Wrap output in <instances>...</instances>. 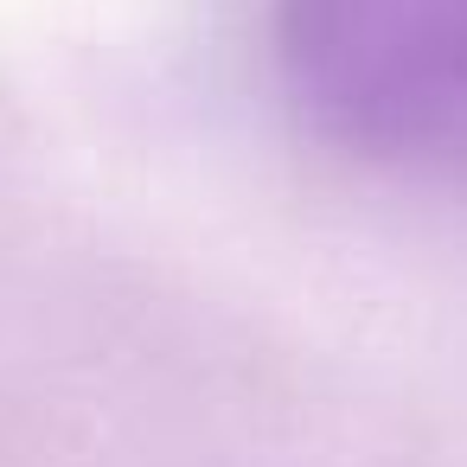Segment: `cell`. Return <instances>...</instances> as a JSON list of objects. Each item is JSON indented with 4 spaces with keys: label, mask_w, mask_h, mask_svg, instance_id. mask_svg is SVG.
I'll list each match as a JSON object with an SVG mask.
<instances>
[{
    "label": "cell",
    "mask_w": 467,
    "mask_h": 467,
    "mask_svg": "<svg viewBox=\"0 0 467 467\" xmlns=\"http://www.w3.org/2000/svg\"><path fill=\"white\" fill-rule=\"evenodd\" d=\"M275 58L333 148L467 180V0H275Z\"/></svg>",
    "instance_id": "cell-1"
}]
</instances>
